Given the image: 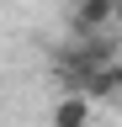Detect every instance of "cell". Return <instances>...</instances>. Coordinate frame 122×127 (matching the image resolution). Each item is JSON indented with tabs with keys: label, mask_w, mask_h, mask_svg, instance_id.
Listing matches in <instances>:
<instances>
[{
	"label": "cell",
	"mask_w": 122,
	"mask_h": 127,
	"mask_svg": "<svg viewBox=\"0 0 122 127\" xmlns=\"http://www.w3.org/2000/svg\"><path fill=\"white\" fill-rule=\"evenodd\" d=\"M90 117H96V106H90V95H85V90H69L64 101L48 111V122H53V127H90Z\"/></svg>",
	"instance_id": "6da1fadb"
},
{
	"label": "cell",
	"mask_w": 122,
	"mask_h": 127,
	"mask_svg": "<svg viewBox=\"0 0 122 127\" xmlns=\"http://www.w3.org/2000/svg\"><path fill=\"white\" fill-rule=\"evenodd\" d=\"M117 11H122V0H80V5H74V32H101V27H112Z\"/></svg>",
	"instance_id": "7a4b0ae2"
}]
</instances>
